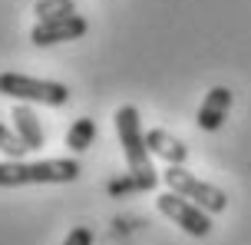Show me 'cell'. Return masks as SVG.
<instances>
[{"instance_id": "1", "label": "cell", "mask_w": 251, "mask_h": 245, "mask_svg": "<svg viewBox=\"0 0 251 245\" xmlns=\"http://www.w3.org/2000/svg\"><path fill=\"white\" fill-rule=\"evenodd\" d=\"M116 136H119V146L126 153V163H129V172L142 179L146 189H155L159 186V172L152 169V153L146 146V136H142V126H139V109L136 106H119L116 109Z\"/></svg>"}, {"instance_id": "2", "label": "cell", "mask_w": 251, "mask_h": 245, "mask_svg": "<svg viewBox=\"0 0 251 245\" xmlns=\"http://www.w3.org/2000/svg\"><path fill=\"white\" fill-rule=\"evenodd\" d=\"M76 159H43V163H0V189H17V186H43V182H73L79 176Z\"/></svg>"}, {"instance_id": "3", "label": "cell", "mask_w": 251, "mask_h": 245, "mask_svg": "<svg viewBox=\"0 0 251 245\" xmlns=\"http://www.w3.org/2000/svg\"><path fill=\"white\" fill-rule=\"evenodd\" d=\"M0 93L10 96V100L43 103V106H66L70 103L66 83H56V80H37V77H26V73H0Z\"/></svg>"}, {"instance_id": "4", "label": "cell", "mask_w": 251, "mask_h": 245, "mask_svg": "<svg viewBox=\"0 0 251 245\" xmlns=\"http://www.w3.org/2000/svg\"><path fill=\"white\" fill-rule=\"evenodd\" d=\"M162 182L172 189V192L185 195L188 202L201 206L205 212H212V216H218V212H225V209H228V195L222 192L218 186L201 182L199 176H192V172H188V169H182V166H169L162 172Z\"/></svg>"}, {"instance_id": "5", "label": "cell", "mask_w": 251, "mask_h": 245, "mask_svg": "<svg viewBox=\"0 0 251 245\" xmlns=\"http://www.w3.org/2000/svg\"><path fill=\"white\" fill-rule=\"evenodd\" d=\"M155 206H159L162 216H169V219L176 222L182 232L195 235V239H205V235L212 232V212H205L201 206L188 202L185 195L172 192V189L162 192V195H155Z\"/></svg>"}, {"instance_id": "6", "label": "cell", "mask_w": 251, "mask_h": 245, "mask_svg": "<svg viewBox=\"0 0 251 245\" xmlns=\"http://www.w3.org/2000/svg\"><path fill=\"white\" fill-rule=\"evenodd\" d=\"M86 30H89L86 20L79 13H70V17H56V20H37V27L30 30V40L37 47H53L63 40H79Z\"/></svg>"}, {"instance_id": "7", "label": "cell", "mask_w": 251, "mask_h": 245, "mask_svg": "<svg viewBox=\"0 0 251 245\" xmlns=\"http://www.w3.org/2000/svg\"><path fill=\"white\" fill-rule=\"evenodd\" d=\"M228 109H231V90L228 86H215V90H208V96L201 100L199 106V129H205V133H215V129L225 126L228 119Z\"/></svg>"}, {"instance_id": "8", "label": "cell", "mask_w": 251, "mask_h": 245, "mask_svg": "<svg viewBox=\"0 0 251 245\" xmlns=\"http://www.w3.org/2000/svg\"><path fill=\"white\" fill-rule=\"evenodd\" d=\"M146 146H149L152 156L165 159L169 166H182V163L188 159L185 142L176 139V136H172V133H165V129H149V133H146Z\"/></svg>"}, {"instance_id": "9", "label": "cell", "mask_w": 251, "mask_h": 245, "mask_svg": "<svg viewBox=\"0 0 251 245\" xmlns=\"http://www.w3.org/2000/svg\"><path fill=\"white\" fill-rule=\"evenodd\" d=\"M13 129L26 142V149H43V126L30 106H13Z\"/></svg>"}, {"instance_id": "10", "label": "cell", "mask_w": 251, "mask_h": 245, "mask_svg": "<svg viewBox=\"0 0 251 245\" xmlns=\"http://www.w3.org/2000/svg\"><path fill=\"white\" fill-rule=\"evenodd\" d=\"M93 139H96V123L93 119H76L73 126L66 129V146L73 149V153H86L89 146H93Z\"/></svg>"}, {"instance_id": "11", "label": "cell", "mask_w": 251, "mask_h": 245, "mask_svg": "<svg viewBox=\"0 0 251 245\" xmlns=\"http://www.w3.org/2000/svg\"><path fill=\"white\" fill-rule=\"evenodd\" d=\"M33 13H37V20H56V17L76 13V7H73V0H37Z\"/></svg>"}, {"instance_id": "12", "label": "cell", "mask_w": 251, "mask_h": 245, "mask_svg": "<svg viewBox=\"0 0 251 245\" xmlns=\"http://www.w3.org/2000/svg\"><path fill=\"white\" fill-rule=\"evenodd\" d=\"M0 153L10 156V159H20V156L30 153V149H26V142L17 136V129H7L3 123H0Z\"/></svg>"}, {"instance_id": "13", "label": "cell", "mask_w": 251, "mask_h": 245, "mask_svg": "<svg viewBox=\"0 0 251 245\" xmlns=\"http://www.w3.org/2000/svg\"><path fill=\"white\" fill-rule=\"evenodd\" d=\"M129 192H149L146 186H142V179L139 176H123V179H113L109 182V195H129Z\"/></svg>"}, {"instance_id": "14", "label": "cell", "mask_w": 251, "mask_h": 245, "mask_svg": "<svg viewBox=\"0 0 251 245\" xmlns=\"http://www.w3.org/2000/svg\"><path fill=\"white\" fill-rule=\"evenodd\" d=\"M63 245H93V229H86V225H76L73 232L66 235V242Z\"/></svg>"}]
</instances>
